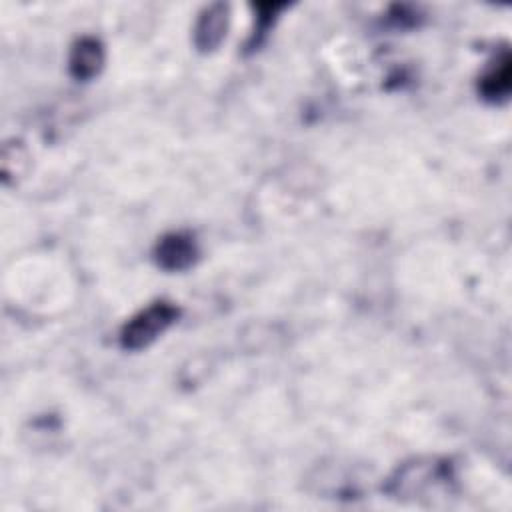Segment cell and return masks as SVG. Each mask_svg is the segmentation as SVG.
Returning a JSON list of instances; mask_svg holds the SVG:
<instances>
[{"label":"cell","instance_id":"5","mask_svg":"<svg viewBox=\"0 0 512 512\" xmlns=\"http://www.w3.org/2000/svg\"><path fill=\"white\" fill-rule=\"evenodd\" d=\"M512 86V60L504 50L482 74L478 90L488 102H502L508 98Z\"/></svg>","mask_w":512,"mask_h":512},{"label":"cell","instance_id":"6","mask_svg":"<svg viewBox=\"0 0 512 512\" xmlns=\"http://www.w3.org/2000/svg\"><path fill=\"white\" fill-rule=\"evenodd\" d=\"M284 4H258V16H256V30H254V42L258 44L260 38L266 34V30L270 28L272 20H274V14L278 10H282Z\"/></svg>","mask_w":512,"mask_h":512},{"label":"cell","instance_id":"2","mask_svg":"<svg viewBox=\"0 0 512 512\" xmlns=\"http://www.w3.org/2000/svg\"><path fill=\"white\" fill-rule=\"evenodd\" d=\"M196 254H198V248L194 238L182 232L166 234L154 250L158 266L170 272L186 270L188 266H192V262L196 260Z\"/></svg>","mask_w":512,"mask_h":512},{"label":"cell","instance_id":"3","mask_svg":"<svg viewBox=\"0 0 512 512\" xmlns=\"http://www.w3.org/2000/svg\"><path fill=\"white\" fill-rule=\"evenodd\" d=\"M228 28V4H210L198 16L194 28V44L200 52H212L224 40Z\"/></svg>","mask_w":512,"mask_h":512},{"label":"cell","instance_id":"4","mask_svg":"<svg viewBox=\"0 0 512 512\" xmlns=\"http://www.w3.org/2000/svg\"><path fill=\"white\" fill-rule=\"evenodd\" d=\"M70 74L76 80H90L94 78L104 66V48L100 40L92 36L80 38L70 52Z\"/></svg>","mask_w":512,"mask_h":512},{"label":"cell","instance_id":"1","mask_svg":"<svg viewBox=\"0 0 512 512\" xmlns=\"http://www.w3.org/2000/svg\"><path fill=\"white\" fill-rule=\"evenodd\" d=\"M178 308L170 302H154L132 316L120 334V344L126 350H142L164 334L178 318Z\"/></svg>","mask_w":512,"mask_h":512}]
</instances>
